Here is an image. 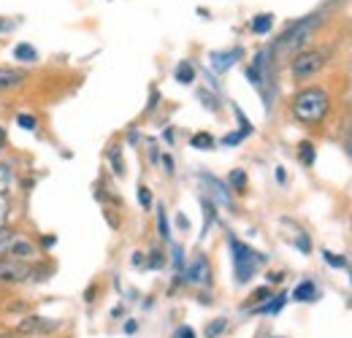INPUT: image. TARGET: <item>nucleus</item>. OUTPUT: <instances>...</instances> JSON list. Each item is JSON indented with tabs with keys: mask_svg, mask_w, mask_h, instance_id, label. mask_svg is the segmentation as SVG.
<instances>
[{
	"mask_svg": "<svg viewBox=\"0 0 352 338\" xmlns=\"http://www.w3.org/2000/svg\"><path fill=\"white\" fill-rule=\"evenodd\" d=\"M328 109H331V98H328V92L320 89V87H307V89H301V92L293 98V117H296L298 122H304V125H317V122H322L325 114H328Z\"/></svg>",
	"mask_w": 352,
	"mask_h": 338,
	"instance_id": "obj_1",
	"label": "nucleus"
},
{
	"mask_svg": "<svg viewBox=\"0 0 352 338\" xmlns=\"http://www.w3.org/2000/svg\"><path fill=\"white\" fill-rule=\"evenodd\" d=\"M230 249H233V268H236V282H239V284H247V282L255 276L258 265H263V262H265V257H263V254L255 252L252 247L241 244L239 238H230Z\"/></svg>",
	"mask_w": 352,
	"mask_h": 338,
	"instance_id": "obj_2",
	"label": "nucleus"
},
{
	"mask_svg": "<svg viewBox=\"0 0 352 338\" xmlns=\"http://www.w3.org/2000/svg\"><path fill=\"white\" fill-rule=\"evenodd\" d=\"M314 22H317V16H309L304 22H298V25H293L290 30H285L282 36H279V41H276V52H287V54H298V49L304 46V43L311 38V27H314Z\"/></svg>",
	"mask_w": 352,
	"mask_h": 338,
	"instance_id": "obj_3",
	"label": "nucleus"
},
{
	"mask_svg": "<svg viewBox=\"0 0 352 338\" xmlns=\"http://www.w3.org/2000/svg\"><path fill=\"white\" fill-rule=\"evenodd\" d=\"M325 65V54L322 52H298L290 63V74L296 79H311L314 74H320Z\"/></svg>",
	"mask_w": 352,
	"mask_h": 338,
	"instance_id": "obj_4",
	"label": "nucleus"
},
{
	"mask_svg": "<svg viewBox=\"0 0 352 338\" xmlns=\"http://www.w3.org/2000/svg\"><path fill=\"white\" fill-rule=\"evenodd\" d=\"M30 273H33L30 262H22V260H14V257H0V282L19 284V282H28Z\"/></svg>",
	"mask_w": 352,
	"mask_h": 338,
	"instance_id": "obj_5",
	"label": "nucleus"
},
{
	"mask_svg": "<svg viewBox=\"0 0 352 338\" xmlns=\"http://www.w3.org/2000/svg\"><path fill=\"white\" fill-rule=\"evenodd\" d=\"M184 279H187L190 284H209V279H212V265H209V260H206L204 254H198V257L187 265Z\"/></svg>",
	"mask_w": 352,
	"mask_h": 338,
	"instance_id": "obj_6",
	"label": "nucleus"
},
{
	"mask_svg": "<svg viewBox=\"0 0 352 338\" xmlns=\"http://www.w3.org/2000/svg\"><path fill=\"white\" fill-rule=\"evenodd\" d=\"M57 325L54 322H49L44 317H25L19 325H16V333H28V336H46V333H52Z\"/></svg>",
	"mask_w": 352,
	"mask_h": 338,
	"instance_id": "obj_7",
	"label": "nucleus"
},
{
	"mask_svg": "<svg viewBox=\"0 0 352 338\" xmlns=\"http://www.w3.org/2000/svg\"><path fill=\"white\" fill-rule=\"evenodd\" d=\"M28 79H30V74H28V71L0 65V92H8V89H14V87L25 84Z\"/></svg>",
	"mask_w": 352,
	"mask_h": 338,
	"instance_id": "obj_8",
	"label": "nucleus"
},
{
	"mask_svg": "<svg viewBox=\"0 0 352 338\" xmlns=\"http://www.w3.org/2000/svg\"><path fill=\"white\" fill-rule=\"evenodd\" d=\"M8 257L22 260V262H30V260L36 257V247H33L30 241H25V238H19V236H16V241L11 244V252H8Z\"/></svg>",
	"mask_w": 352,
	"mask_h": 338,
	"instance_id": "obj_9",
	"label": "nucleus"
},
{
	"mask_svg": "<svg viewBox=\"0 0 352 338\" xmlns=\"http://www.w3.org/2000/svg\"><path fill=\"white\" fill-rule=\"evenodd\" d=\"M239 54H241L239 49H233V52H217V54H212V68H214V71H220V74H222V71H228V68H230V65L239 60Z\"/></svg>",
	"mask_w": 352,
	"mask_h": 338,
	"instance_id": "obj_10",
	"label": "nucleus"
},
{
	"mask_svg": "<svg viewBox=\"0 0 352 338\" xmlns=\"http://www.w3.org/2000/svg\"><path fill=\"white\" fill-rule=\"evenodd\" d=\"M317 284L314 282H301L296 290H293V300H298V303H311V300H317Z\"/></svg>",
	"mask_w": 352,
	"mask_h": 338,
	"instance_id": "obj_11",
	"label": "nucleus"
},
{
	"mask_svg": "<svg viewBox=\"0 0 352 338\" xmlns=\"http://www.w3.org/2000/svg\"><path fill=\"white\" fill-rule=\"evenodd\" d=\"M14 57L22 60V63H36V60H38V52H36V46H30V43H16V46H14Z\"/></svg>",
	"mask_w": 352,
	"mask_h": 338,
	"instance_id": "obj_12",
	"label": "nucleus"
},
{
	"mask_svg": "<svg viewBox=\"0 0 352 338\" xmlns=\"http://www.w3.org/2000/svg\"><path fill=\"white\" fill-rule=\"evenodd\" d=\"M192 79H195L192 63H179V65H176V82H179V84H192Z\"/></svg>",
	"mask_w": 352,
	"mask_h": 338,
	"instance_id": "obj_13",
	"label": "nucleus"
},
{
	"mask_svg": "<svg viewBox=\"0 0 352 338\" xmlns=\"http://www.w3.org/2000/svg\"><path fill=\"white\" fill-rule=\"evenodd\" d=\"M14 241H16V233L8 230V227H0V257H8Z\"/></svg>",
	"mask_w": 352,
	"mask_h": 338,
	"instance_id": "obj_14",
	"label": "nucleus"
},
{
	"mask_svg": "<svg viewBox=\"0 0 352 338\" xmlns=\"http://www.w3.org/2000/svg\"><path fill=\"white\" fill-rule=\"evenodd\" d=\"M271 25H274V16H271V14H261V16L252 19V30H255L258 36H265V33L271 30Z\"/></svg>",
	"mask_w": 352,
	"mask_h": 338,
	"instance_id": "obj_15",
	"label": "nucleus"
},
{
	"mask_svg": "<svg viewBox=\"0 0 352 338\" xmlns=\"http://www.w3.org/2000/svg\"><path fill=\"white\" fill-rule=\"evenodd\" d=\"M11 184H14V170L8 163H0V195H6Z\"/></svg>",
	"mask_w": 352,
	"mask_h": 338,
	"instance_id": "obj_16",
	"label": "nucleus"
},
{
	"mask_svg": "<svg viewBox=\"0 0 352 338\" xmlns=\"http://www.w3.org/2000/svg\"><path fill=\"white\" fill-rule=\"evenodd\" d=\"M285 300H287L285 295H276L274 300H268L265 306H261V308H255V311H258V314H276V311H282Z\"/></svg>",
	"mask_w": 352,
	"mask_h": 338,
	"instance_id": "obj_17",
	"label": "nucleus"
},
{
	"mask_svg": "<svg viewBox=\"0 0 352 338\" xmlns=\"http://www.w3.org/2000/svg\"><path fill=\"white\" fill-rule=\"evenodd\" d=\"M298 157H301L304 166H314V146H311L309 141H301V146H298Z\"/></svg>",
	"mask_w": 352,
	"mask_h": 338,
	"instance_id": "obj_18",
	"label": "nucleus"
},
{
	"mask_svg": "<svg viewBox=\"0 0 352 338\" xmlns=\"http://www.w3.org/2000/svg\"><path fill=\"white\" fill-rule=\"evenodd\" d=\"M195 149H212L214 146V138L209 135V133H198V135H192V141H190Z\"/></svg>",
	"mask_w": 352,
	"mask_h": 338,
	"instance_id": "obj_19",
	"label": "nucleus"
},
{
	"mask_svg": "<svg viewBox=\"0 0 352 338\" xmlns=\"http://www.w3.org/2000/svg\"><path fill=\"white\" fill-rule=\"evenodd\" d=\"M228 181L233 184V190H239V192H244L247 190V176H244V170H233L230 176H228Z\"/></svg>",
	"mask_w": 352,
	"mask_h": 338,
	"instance_id": "obj_20",
	"label": "nucleus"
},
{
	"mask_svg": "<svg viewBox=\"0 0 352 338\" xmlns=\"http://www.w3.org/2000/svg\"><path fill=\"white\" fill-rule=\"evenodd\" d=\"M228 328V319H214L206 325V338H220V333Z\"/></svg>",
	"mask_w": 352,
	"mask_h": 338,
	"instance_id": "obj_21",
	"label": "nucleus"
},
{
	"mask_svg": "<svg viewBox=\"0 0 352 338\" xmlns=\"http://www.w3.org/2000/svg\"><path fill=\"white\" fill-rule=\"evenodd\" d=\"M157 227H160V238H163V241H168V238H171V233H168V216H166L163 209L157 212Z\"/></svg>",
	"mask_w": 352,
	"mask_h": 338,
	"instance_id": "obj_22",
	"label": "nucleus"
},
{
	"mask_svg": "<svg viewBox=\"0 0 352 338\" xmlns=\"http://www.w3.org/2000/svg\"><path fill=\"white\" fill-rule=\"evenodd\" d=\"M16 122H19L22 130H36V127H38V120H36V117H30V114H19V117H16Z\"/></svg>",
	"mask_w": 352,
	"mask_h": 338,
	"instance_id": "obj_23",
	"label": "nucleus"
},
{
	"mask_svg": "<svg viewBox=\"0 0 352 338\" xmlns=\"http://www.w3.org/2000/svg\"><path fill=\"white\" fill-rule=\"evenodd\" d=\"M8 214H11V203H8V198H6V195H0V227H6Z\"/></svg>",
	"mask_w": 352,
	"mask_h": 338,
	"instance_id": "obj_24",
	"label": "nucleus"
},
{
	"mask_svg": "<svg viewBox=\"0 0 352 338\" xmlns=\"http://www.w3.org/2000/svg\"><path fill=\"white\" fill-rule=\"evenodd\" d=\"M138 203L141 209H152V192L146 187H138Z\"/></svg>",
	"mask_w": 352,
	"mask_h": 338,
	"instance_id": "obj_25",
	"label": "nucleus"
},
{
	"mask_svg": "<svg viewBox=\"0 0 352 338\" xmlns=\"http://www.w3.org/2000/svg\"><path fill=\"white\" fill-rule=\"evenodd\" d=\"M322 257H325L331 265H336V268H347V257H336V254H331V252H322Z\"/></svg>",
	"mask_w": 352,
	"mask_h": 338,
	"instance_id": "obj_26",
	"label": "nucleus"
},
{
	"mask_svg": "<svg viewBox=\"0 0 352 338\" xmlns=\"http://www.w3.org/2000/svg\"><path fill=\"white\" fill-rule=\"evenodd\" d=\"M244 135H247L244 130H241V133H230V135H225V138H222V144H225V146H236V144H239Z\"/></svg>",
	"mask_w": 352,
	"mask_h": 338,
	"instance_id": "obj_27",
	"label": "nucleus"
},
{
	"mask_svg": "<svg viewBox=\"0 0 352 338\" xmlns=\"http://www.w3.org/2000/svg\"><path fill=\"white\" fill-rule=\"evenodd\" d=\"M174 338H195V330L190 325H182V328H176Z\"/></svg>",
	"mask_w": 352,
	"mask_h": 338,
	"instance_id": "obj_28",
	"label": "nucleus"
},
{
	"mask_svg": "<svg viewBox=\"0 0 352 338\" xmlns=\"http://www.w3.org/2000/svg\"><path fill=\"white\" fill-rule=\"evenodd\" d=\"M111 163H114V173L117 176H122L125 168H122V157H120V152H111Z\"/></svg>",
	"mask_w": 352,
	"mask_h": 338,
	"instance_id": "obj_29",
	"label": "nucleus"
},
{
	"mask_svg": "<svg viewBox=\"0 0 352 338\" xmlns=\"http://www.w3.org/2000/svg\"><path fill=\"white\" fill-rule=\"evenodd\" d=\"M271 297V290L268 287H261V290H255V300H268Z\"/></svg>",
	"mask_w": 352,
	"mask_h": 338,
	"instance_id": "obj_30",
	"label": "nucleus"
},
{
	"mask_svg": "<svg viewBox=\"0 0 352 338\" xmlns=\"http://www.w3.org/2000/svg\"><path fill=\"white\" fill-rule=\"evenodd\" d=\"M163 163H166V170H168V173H174V160H171V157H163Z\"/></svg>",
	"mask_w": 352,
	"mask_h": 338,
	"instance_id": "obj_31",
	"label": "nucleus"
},
{
	"mask_svg": "<svg viewBox=\"0 0 352 338\" xmlns=\"http://www.w3.org/2000/svg\"><path fill=\"white\" fill-rule=\"evenodd\" d=\"M285 279V273H268V282H282Z\"/></svg>",
	"mask_w": 352,
	"mask_h": 338,
	"instance_id": "obj_32",
	"label": "nucleus"
},
{
	"mask_svg": "<svg viewBox=\"0 0 352 338\" xmlns=\"http://www.w3.org/2000/svg\"><path fill=\"white\" fill-rule=\"evenodd\" d=\"M3 146H6V130L0 127V149H3Z\"/></svg>",
	"mask_w": 352,
	"mask_h": 338,
	"instance_id": "obj_33",
	"label": "nucleus"
}]
</instances>
